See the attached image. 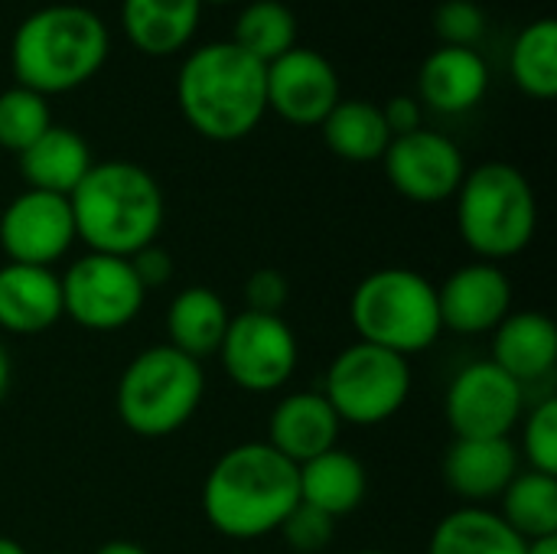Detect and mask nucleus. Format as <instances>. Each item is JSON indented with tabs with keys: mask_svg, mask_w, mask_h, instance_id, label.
I'll return each instance as SVG.
<instances>
[{
	"mask_svg": "<svg viewBox=\"0 0 557 554\" xmlns=\"http://www.w3.org/2000/svg\"><path fill=\"white\" fill-rule=\"evenodd\" d=\"M264 69L232 39L193 49L176 75L180 114L206 140L232 144L248 137L268 114Z\"/></svg>",
	"mask_w": 557,
	"mask_h": 554,
	"instance_id": "f03ea898",
	"label": "nucleus"
},
{
	"mask_svg": "<svg viewBox=\"0 0 557 554\" xmlns=\"http://www.w3.org/2000/svg\"><path fill=\"white\" fill-rule=\"evenodd\" d=\"M62 320V284L52 268L13 264L0 268V330L13 336L46 333Z\"/></svg>",
	"mask_w": 557,
	"mask_h": 554,
	"instance_id": "6ab92c4d",
	"label": "nucleus"
},
{
	"mask_svg": "<svg viewBox=\"0 0 557 554\" xmlns=\"http://www.w3.org/2000/svg\"><path fill=\"white\" fill-rule=\"evenodd\" d=\"M522 473L519 447L509 438H454L444 454V483L463 506H486Z\"/></svg>",
	"mask_w": 557,
	"mask_h": 554,
	"instance_id": "dca6fc26",
	"label": "nucleus"
},
{
	"mask_svg": "<svg viewBox=\"0 0 557 554\" xmlns=\"http://www.w3.org/2000/svg\"><path fill=\"white\" fill-rule=\"evenodd\" d=\"M52 127L49 101L23 85L0 91V147L10 153H23L33 140H39Z\"/></svg>",
	"mask_w": 557,
	"mask_h": 554,
	"instance_id": "c756f323",
	"label": "nucleus"
},
{
	"mask_svg": "<svg viewBox=\"0 0 557 554\" xmlns=\"http://www.w3.org/2000/svg\"><path fill=\"white\" fill-rule=\"evenodd\" d=\"M75 242L78 235L69 196L23 189L0 212V248L13 264L52 268Z\"/></svg>",
	"mask_w": 557,
	"mask_h": 554,
	"instance_id": "ddd939ff",
	"label": "nucleus"
},
{
	"mask_svg": "<svg viewBox=\"0 0 557 554\" xmlns=\"http://www.w3.org/2000/svg\"><path fill=\"white\" fill-rule=\"evenodd\" d=\"M320 131H323L326 147L339 160H349V163L382 160V153L392 144L382 108L362 98H349V101L339 98V104L323 118Z\"/></svg>",
	"mask_w": 557,
	"mask_h": 554,
	"instance_id": "a878e982",
	"label": "nucleus"
},
{
	"mask_svg": "<svg viewBox=\"0 0 557 554\" xmlns=\"http://www.w3.org/2000/svg\"><path fill=\"white\" fill-rule=\"evenodd\" d=\"M356 554H388V552H375V549H366V552H356Z\"/></svg>",
	"mask_w": 557,
	"mask_h": 554,
	"instance_id": "79ce46f5",
	"label": "nucleus"
},
{
	"mask_svg": "<svg viewBox=\"0 0 557 554\" xmlns=\"http://www.w3.org/2000/svg\"><path fill=\"white\" fill-rule=\"evenodd\" d=\"M95 554H150L144 545L137 542H127V539H114V542H104Z\"/></svg>",
	"mask_w": 557,
	"mask_h": 554,
	"instance_id": "e433bc0d",
	"label": "nucleus"
},
{
	"mask_svg": "<svg viewBox=\"0 0 557 554\" xmlns=\"http://www.w3.org/2000/svg\"><path fill=\"white\" fill-rule=\"evenodd\" d=\"M0 554H29L20 542H13V539H7V535H0Z\"/></svg>",
	"mask_w": 557,
	"mask_h": 554,
	"instance_id": "ea45409f",
	"label": "nucleus"
},
{
	"mask_svg": "<svg viewBox=\"0 0 557 554\" xmlns=\"http://www.w3.org/2000/svg\"><path fill=\"white\" fill-rule=\"evenodd\" d=\"M525 554H557V535L555 539H535V542H529Z\"/></svg>",
	"mask_w": 557,
	"mask_h": 554,
	"instance_id": "58836bf2",
	"label": "nucleus"
},
{
	"mask_svg": "<svg viewBox=\"0 0 557 554\" xmlns=\"http://www.w3.org/2000/svg\"><path fill=\"white\" fill-rule=\"evenodd\" d=\"M297 483H300V503L326 513L330 519H343L356 513L369 493V473L362 460L339 447L300 464Z\"/></svg>",
	"mask_w": 557,
	"mask_h": 554,
	"instance_id": "5701e85b",
	"label": "nucleus"
},
{
	"mask_svg": "<svg viewBox=\"0 0 557 554\" xmlns=\"http://www.w3.org/2000/svg\"><path fill=\"white\" fill-rule=\"evenodd\" d=\"M202 0H121V29L144 56H173L199 29Z\"/></svg>",
	"mask_w": 557,
	"mask_h": 554,
	"instance_id": "412c9836",
	"label": "nucleus"
},
{
	"mask_svg": "<svg viewBox=\"0 0 557 554\" xmlns=\"http://www.w3.org/2000/svg\"><path fill=\"white\" fill-rule=\"evenodd\" d=\"M490 65L480 49L437 46L418 72V101L441 114H463L486 98Z\"/></svg>",
	"mask_w": 557,
	"mask_h": 554,
	"instance_id": "a211bd4d",
	"label": "nucleus"
},
{
	"mask_svg": "<svg viewBox=\"0 0 557 554\" xmlns=\"http://www.w3.org/2000/svg\"><path fill=\"white\" fill-rule=\"evenodd\" d=\"M529 470L557 477V398H542L522 424V454Z\"/></svg>",
	"mask_w": 557,
	"mask_h": 554,
	"instance_id": "7c9ffc66",
	"label": "nucleus"
},
{
	"mask_svg": "<svg viewBox=\"0 0 557 554\" xmlns=\"http://www.w3.org/2000/svg\"><path fill=\"white\" fill-rule=\"evenodd\" d=\"M59 284L62 317L91 333H114L131 327L147 304V291L140 287L131 261L117 255L88 251L65 268Z\"/></svg>",
	"mask_w": 557,
	"mask_h": 554,
	"instance_id": "1a4fd4ad",
	"label": "nucleus"
},
{
	"mask_svg": "<svg viewBox=\"0 0 557 554\" xmlns=\"http://www.w3.org/2000/svg\"><path fill=\"white\" fill-rule=\"evenodd\" d=\"M499 519L522 539H555L557 535V477L548 473H516V480L506 487V493L496 500Z\"/></svg>",
	"mask_w": 557,
	"mask_h": 554,
	"instance_id": "bb28decb",
	"label": "nucleus"
},
{
	"mask_svg": "<svg viewBox=\"0 0 557 554\" xmlns=\"http://www.w3.org/2000/svg\"><path fill=\"white\" fill-rule=\"evenodd\" d=\"M108 59L104 20L78 3H52L23 16L10 42L16 85L36 95H62L88 78Z\"/></svg>",
	"mask_w": 557,
	"mask_h": 554,
	"instance_id": "20e7f679",
	"label": "nucleus"
},
{
	"mask_svg": "<svg viewBox=\"0 0 557 554\" xmlns=\"http://www.w3.org/2000/svg\"><path fill=\"white\" fill-rule=\"evenodd\" d=\"M228 320L232 313L212 287H202V284L186 287L170 300V310H166L170 346L193 359H206L219 353Z\"/></svg>",
	"mask_w": 557,
	"mask_h": 554,
	"instance_id": "b1692460",
	"label": "nucleus"
},
{
	"mask_svg": "<svg viewBox=\"0 0 557 554\" xmlns=\"http://www.w3.org/2000/svg\"><path fill=\"white\" fill-rule=\"evenodd\" d=\"M91 150L85 137L72 127L52 124L39 140H33L20 153V173L26 180V189L72 196V189L85 180L91 170Z\"/></svg>",
	"mask_w": 557,
	"mask_h": 554,
	"instance_id": "4be33fe9",
	"label": "nucleus"
},
{
	"mask_svg": "<svg viewBox=\"0 0 557 554\" xmlns=\"http://www.w3.org/2000/svg\"><path fill=\"white\" fill-rule=\"evenodd\" d=\"M522 411L525 385L490 359L463 366L444 395V418L454 438H509Z\"/></svg>",
	"mask_w": 557,
	"mask_h": 554,
	"instance_id": "9b49d317",
	"label": "nucleus"
},
{
	"mask_svg": "<svg viewBox=\"0 0 557 554\" xmlns=\"http://www.w3.org/2000/svg\"><path fill=\"white\" fill-rule=\"evenodd\" d=\"M264 88L268 111L294 127H320L339 104V75L333 62L304 46H294L264 69Z\"/></svg>",
	"mask_w": 557,
	"mask_h": 554,
	"instance_id": "4468645a",
	"label": "nucleus"
},
{
	"mask_svg": "<svg viewBox=\"0 0 557 554\" xmlns=\"http://www.w3.org/2000/svg\"><path fill=\"white\" fill-rule=\"evenodd\" d=\"M206 395V372L199 359L170 343L137 353L114 389L121 424L137 438H170L183 431Z\"/></svg>",
	"mask_w": 557,
	"mask_h": 554,
	"instance_id": "423d86ee",
	"label": "nucleus"
},
{
	"mask_svg": "<svg viewBox=\"0 0 557 554\" xmlns=\"http://www.w3.org/2000/svg\"><path fill=\"white\" fill-rule=\"evenodd\" d=\"M349 320L362 343L405 359L431 349L444 333L437 284L411 268H379L366 274L349 297Z\"/></svg>",
	"mask_w": 557,
	"mask_h": 554,
	"instance_id": "0eeeda50",
	"label": "nucleus"
},
{
	"mask_svg": "<svg viewBox=\"0 0 557 554\" xmlns=\"http://www.w3.org/2000/svg\"><path fill=\"white\" fill-rule=\"evenodd\" d=\"M277 532L284 535L290 554H323L336 535V519L307 503H297Z\"/></svg>",
	"mask_w": 557,
	"mask_h": 554,
	"instance_id": "473e14b6",
	"label": "nucleus"
},
{
	"mask_svg": "<svg viewBox=\"0 0 557 554\" xmlns=\"http://www.w3.org/2000/svg\"><path fill=\"white\" fill-rule=\"evenodd\" d=\"M219 359L225 376L242 392L268 395L290 382L300 362V346L284 317L242 310L238 317L228 320V330L219 346Z\"/></svg>",
	"mask_w": 557,
	"mask_h": 554,
	"instance_id": "9d476101",
	"label": "nucleus"
},
{
	"mask_svg": "<svg viewBox=\"0 0 557 554\" xmlns=\"http://www.w3.org/2000/svg\"><path fill=\"white\" fill-rule=\"evenodd\" d=\"M457 232L476 261L499 264L522 255L539 229V199L525 173L490 160L467 170L457 189Z\"/></svg>",
	"mask_w": 557,
	"mask_h": 554,
	"instance_id": "39448f33",
	"label": "nucleus"
},
{
	"mask_svg": "<svg viewBox=\"0 0 557 554\" xmlns=\"http://www.w3.org/2000/svg\"><path fill=\"white\" fill-rule=\"evenodd\" d=\"M411 395V366L405 356L372 346L349 343L326 369L323 398L336 418L352 428H375L392 421Z\"/></svg>",
	"mask_w": 557,
	"mask_h": 554,
	"instance_id": "6e6552de",
	"label": "nucleus"
},
{
	"mask_svg": "<svg viewBox=\"0 0 557 554\" xmlns=\"http://www.w3.org/2000/svg\"><path fill=\"white\" fill-rule=\"evenodd\" d=\"M525 545L496 509L460 506L434 526L428 554H525Z\"/></svg>",
	"mask_w": 557,
	"mask_h": 554,
	"instance_id": "393cba45",
	"label": "nucleus"
},
{
	"mask_svg": "<svg viewBox=\"0 0 557 554\" xmlns=\"http://www.w3.org/2000/svg\"><path fill=\"white\" fill-rule=\"evenodd\" d=\"M382 118H385L392 137L414 134V131L424 127V124H421V101L411 98V95H395L388 104H382Z\"/></svg>",
	"mask_w": 557,
	"mask_h": 554,
	"instance_id": "c9c22d12",
	"label": "nucleus"
},
{
	"mask_svg": "<svg viewBox=\"0 0 557 554\" xmlns=\"http://www.w3.org/2000/svg\"><path fill=\"white\" fill-rule=\"evenodd\" d=\"M437 310L441 327L450 333H493L512 313V281L499 264H463L437 287Z\"/></svg>",
	"mask_w": 557,
	"mask_h": 554,
	"instance_id": "2eb2a0df",
	"label": "nucleus"
},
{
	"mask_svg": "<svg viewBox=\"0 0 557 554\" xmlns=\"http://www.w3.org/2000/svg\"><path fill=\"white\" fill-rule=\"evenodd\" d=\"M509 72L522 95L552 101L557 95V23L542 16L529 23L512 49H509Z\"/></svg>",
	"mask_w": 557,
	"mask_h": 554,
	"instance_id": "cd10ccee",
	"label": "nucleus"
},
{
	"mask_svg": "<svg viewBox=\"0 0 557 554\" xmlns=\"http://www.w3.org/2000/svg\"><path fill=\"white\" fill-rule=\"evenodd\" d=\"M297 503V467L268 441L228 447L202 483V516L232 542H255L277 532Z\"/></svg>",
	"mask_w": 557,
	"mask_h": 554,
	"instance_id": "f257e3e1",
	"label": "nucleus"
},
{
	"mask_svg": "<svg viewBox=\"0 0 557 554\" xmlns=\"http://www.w3.org/2000/svg\"><path fill=\"white\" fill-rule=\"evenodd\" d=\"M382 163L392 189L421 206L454 199L467 176V160L460 147L447 134L428 127L392 137L388 150L382 153Z\"/></svg>",
	"mask_w": 557,
	"mask_h": 554,
	"instance_id": "f8f14e48",
	"label": "nucleus"
},
{
	"mask_svg": "<svg viewBox=\"0 0 557 554\" xmlns=\"http://www.w3.org/2000/svg\"><path fill=\"white\" fill-rule=\"evenodd\" d=\"M232 42L261 65H271L297 46V16L281 0H255L238 13Z\"/></svg>",
	"mask_w": 557,
	"mask_h": 554,
	"instance_id": "c85d7f7f",
	"label": "nucleus"
},
{
	"mask_svg": "<svg viewBox=\"0 0 557 554\" xmlns=\"http://www.w3.org/2000/svg\"><path fill=\"white\" fill-rule=\"evenodd\" d=\"M343 421L336 418L333 405L323 392H294L284 395L268 421V444L287 457L294 467L326 454L336 447Z\"/></svg>",
	"mask_w": 557,
	"mask_h": 554,
	"instance_id": "f3484780",
	"label": "nucleus"
},
{
	"mask_svg": "<svg viewBox=\"0 0 557 554\" xmlns=\"http://www.w3.org/2000/svg\"><path fill=\"white\" fill-rule=\"evenodd\" d=\"M434 33L441 39V46L476 49V42L486 33V13L473 0H444L434 10Z\"/></svg>",
	"mask_w": 557,
	"mask_h": 554,
	"instance_id": "2f4dec72",
	"label": "nucleus"
},
{
	"mask_svg": "<svg viewBox=\"0 0 557 554\" xmlns=\"http://www.w3.org/2000/svg\"><path fill=\"white\" fill-rule=\"evenodd\" d=\"M206 3H232V0H202V7H206Z\"/></svg>",
	"mask_w": 557,
	"mask_h": 554,
	"instance_id": "a19ab883",
	"label": "nucleus"
},
{
	"mask_svg": "<svg viewBox=\"0 0 557 554\" xmlns=\"http://www.w3.org/2000/svg\"><path fill=\"white\" fill-rule=\"evenodd\" d=\"M10 376H13L10 353H7V346L0 343V398H3V395H7V389H10Z\"/></svg>",
	"mask_w": 557,
	"mask_h": 554,
	"instance_id": "4c0bfd02",
	"label": "nucleus"
},
{
	"mask_svg": "<svg viewBox=\"0 0 557 554\" xmlns=\"http://www.w3.org/2000/svg\"><path fill=\"white\" fill-rule=\"evenodd\" d=\"M131 268H134V274H137V281H140V287L150 294V291H160L163 284H170V278H173V258H170V251H163L157 242L153 245H147V248H140V251H134L131 258Z\"/></svg>",
	"mask_w": 557,
	"mask_h": 554,
	"instance_id": "f704fd0d",
	"label": "nucleus"
},
{
	"mask_svg": "<svg viewBox=\"0 0 557 554\" xmlns=\"http://www.w3.org/2000/svg\"><path fill=\"white\" fill-rule=\"evenodd\" d=\"M506 376L519 385L545 379L557 362V327L542 310H519L509 313L493 330V356Z\"/></svg>",
	"mask_w": 557,
	"mask_h": 554,
	"instance_id": "aec40b11",
	"label": "nucleus"
},
{
	"mask_svg": "<svg viewBox=\"0 0 557 554\" xmlns=\"http://www.w3.org/2000/svg\"><path fill=\"white\" fill-rule=\"evenodd\" d=\"M287 278L277 268H258L248 281H245V310L251 313H271L281 317L284 304H287Z\"/></svg>",
	"mask_w": 557,
	"mask_h": 554,
	"instance_id": "72a5a7b5",
	"label": "nucleus"
},
{
	"mask_svg": "<svg viewBox=\"0 0 557 554\" xmlns=\"http://www.w3.org/2000/svg\"><path fill=\"white\" fill-rule=\"evenodd\" d=\"M75 235L98 255L131 258L157 242L166 199L160 183L131 160L91 163L85 180L69 196Z\"/></svg>",
	"mask_w": 557,
	"mask_h": 554,
	"instance_id": "7ed1b4c3",
	"label": "nucleus"
}]
</instances>
